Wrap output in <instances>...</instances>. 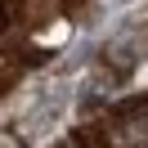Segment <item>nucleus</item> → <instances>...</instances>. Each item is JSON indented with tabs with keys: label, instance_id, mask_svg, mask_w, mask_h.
<instances>
[{
	"label": "nucleus",
	"instance_id": "f257e3e1",
	"mask_svg": "<svg viewBox=\"0 0 148 148\" xmlns=\"http://www.w3.org/2000/svg\"><path fill=\"white\" fill-rule=\"evenodd\" d=\"M144 45H148V32H144V27H126V32H121V36L108 45V58H112V67H117V72H126V67L135 63L139 54H144Z\"/></svg>",
	"mask_w": 148,
	"mask_h": 148
}]
</instances>
